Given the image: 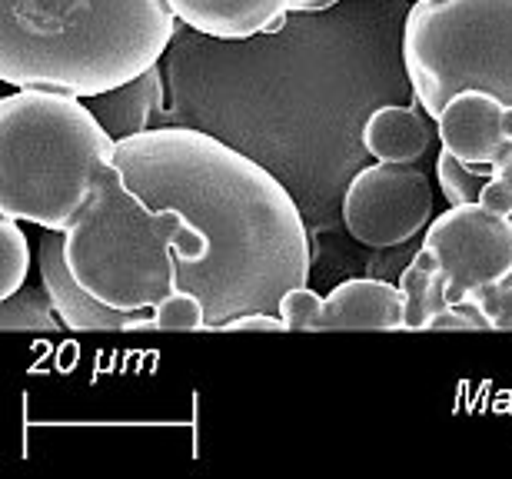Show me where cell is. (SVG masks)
<instances>
[{"label": "cell", "instance_id": "1", "mask_svg": "<svg viewBox=\"0 0 512 479\" xmlns=\"http://www.w3.org/2000/svg\"><path fill=\"white\" fill-rule=\"evenodd\" d=\"M114 167L153 207L180 210L207 253L177 290L207 307L220 333L240 313H280L283 293L310 280V237L300 207L270 170L190 127H157L117 140Z\"/></svg>", "mask_w": 512, "mask_h": 479}, {"label": "cell", "instance_id": "2", "mask_svg": "<svg viewBox=\"0 0 512 479\" xmlns=\"http://www.w3.org/2000/svg\"><path fill=\"white\" fill-rule=\"evenodd\" d=\"M170 0H0V80L97 97L160 64Z\"/></svg>", "mask_w": 512, "mask_h": 479}, {"label": "cell", "instance_id": "3", "mask_svg": "<svg viewBox=\"0 0 512 479\" xmlns=\"http://www.w3.org/2000/svg\"><path fill=\"white\" fill-rule=\"evenodd\" d=\"M70 273L114 310H153L207 253L180 210L153 207L114 163L100 173L80 217L64 230Z\"/></svg>", "mask_w": 512, "mask_h": 479}, {"label": "cell", "instance_id": "4", "mask_svg": "<svg viewBox=\"0 0 512 479\" xmlns=\"http://www.w3.org/2000/svg\"><path fill=\"white\" fill-rule=\"evenodd\" d=\"M114 147L84 97L40 87L0 97V217L64 233Z\"/></svg>", "mask_w": 512, "mask_h": 479}, {"label": "cell", "instance_id": "5", "mask_svg": "<svg viewBox=\"0 0 512 479\" xmlns=\"http://www.w3.org/2000/svg\"><path fill=\"white\" fill-rule=\"evenodd\" d=\"M403 67L433 120L463 90L512 107V0H416L403 27Z\"/></svg>", "mask_w": 512, "mask_h": 479}, {"label": "cell", "instance_id": "6", "mask_svg": "<svg viewBox=\"0 0 512 479\" xmlns=\"http://www.w3.org/2000/svg\"><path fill=\"white\" fill-rule=\"evenodd\" d=\"M423 247L436 253L449 303L473 300L512 277V217L489 213L479 203L439 213L429 223Z\"/></svg>", "mask_w": 512, "mask_h": 479}, {"label": "cell", "instance_id": "7", "mask_svg": "<svg viewBox=\"0 0 512 479\" xmlns=\"http://www.w3.org/2000/svg\"><path fill=\"white\" fill-rule=\"evenodd\" d=\"M343 223L363 247H403L433 223V190L416 163H373L346 187Z\"/></svg>", "mask_w": 512, "mask_h": 479}, {"label": "cell", "instance_id": "8", "mask_svg": "<svg viewBox=\"0 0 512 479\" xmlns=\"http://www.w3.org/2000/svg\"><path fill=\"white\" fill-rule=\"evenodd\" d=\"M40 280L50 293L54 307L64 320L67 330L77 333H153L157 320L153 310H114L107 303H100L94 293L84 290L77 277L70 273L67 253H64V233L47 230V237L40 240Z\"/></svg>", "mask_w": 512, "mask_h": 479}, {"label": "cell", "instance_id": "9", "mask_svg": "<svg viewBox=\"0 0 512 479\" xmlns=\"http://www.w3.org/2000/svg\"><path fill=\"white\" fill-rule=\"evenodd\" d=\"M503 110L506 104L483 90H463L446 104L436 120V134L453 157L466 167H493L499 150L506 147L503 134ZM496 170V167H493Z\"/></svg>", "mask_w": 512, "mask_h": 479}, {"label": "cell", "instance_id": "10", "mask_svg": "<svg viewBox=\"0 0 512 479\" xmlns=\"http://www.w3.org/2000/svg\"><path fill=\"white\" fill-rule=\"evenodd\" d=\"M293 4L296 0H170L177 20L217 40L276 34Z\"/></svg>", "mask_w": 512, "mask_h": 479}, {"label": "cell", "instance_id": "11", "mask_svg": "<svg viewBox=\"0 0 512 479\" xmlns=\"http://www.w3.org/2000/svg\"><path fill=\"white\" fill-rule=\"evenodd\" d=\"M320 330H406L403 290L383 280H346L323 297Z\"/></svg>", "mask_w": 512, "mask_h": 479}, {"label": "cell", "instance_id": "12", "mask_svg": "<svg viewBox=\"0 0 512 479\" xmlns=\"http://www.w3.org/2000/svg\"><path fill=\"white\" fill-rule=\"evenodd\" d=\"M426 110L386 104L373 110L363 124V147L370 150L376 160L386 163H416L426 157L429 144H433V130H429Z\"/></svg>", "mask_w": 512, "mask_h": 479}, {"label": "cell", "instance_id": "13", "mask_svg": "<svg viewBox=\"0 0 512 479\" xmlns=\"http://www.w3.org/2000/svg\"><path fill=\"white\" fill-rule=\"evenodd\" d=\"M163 104V77L160 67H150L147 74L130 80L124 87H114L107 94L87 97V107L104 124V130L114 140L137 137L150 130V117L157 114Z\"/></svg>", "mask_w": 512, "mask_h": 479}, {"label": "cell", "instance_id": "14", "mask_svg": "<svg viewBox=\"0 0 512 479\" xmlns=\"http://www.w3.org/2000/svg\"><path fill=\"white\" fill-rule=\"evenodd\" d=\"M399 290H403L406 303V330H426L429 320L449 307L446 277L439 270L436 253L426 247L409 260V267L399 277Z\"/></svg>", "mask_w": 512, "mask_h": 479}, {"label": "cell", "instance_id": "15", "mask_svg": "<svg viewBox=\"0 0 512 479\" xmlns=\"http://www.w3.org/2000/svg\"><path fill=\"white\" fill-rule=\"evenodd\" d=\"M64 320L47 290L20 287L0 300V330L4 333H57Z\"/></svg>", "mask_w": 512, "mask_h": 479}, {"label": "cell", "instance_id": "16", "mask_svg": "<svg viewBox=\"0 0 512 479\" xmlns=\"http://www.w3.org/2000/svg\"><path fill=\"white\" fill-rule=\"evenodd\" d=\"M496 177L493 167H466L463 160L453 157L449 150L443 147V154L436 160V180H439V190L443 197L449 200V207H463V203H479V193L489 180Z\"/></svg>", "mask_w": 512, "mask_h": 479}, {"label": "cell", "instance_id": "17", "mask_svg": "<svg viewBox=\"0 0 512 479\" xmlns=\"http://www.w3.org/2000/svg\"><path fill=\"white\" fill-rule=\"evenodd\" d=\"M30 270V243L20 230V220L0 217V300L27 287Z\"/></svg>", "mask_w": 512, "mask_h": 479}, {"label": "cell", "instance_id": "18", "mask_svg": "<svg viewBox=\"0 0 512 479\" xmlns=\"http://www.w3.org/2000/svg\"><path fill=\"white\" fill-rule=\"evenodd\" d=\"M153 320H157L160 333H200L207 330V307L193 293L173 290L153 307Z\"/></svg>", "mask_w": 512, "mask_h": 479}, {"label": "cell", "instance_id": "19", "mask_svg": "<svg viewBox=\"0 0 512 479\" xmlns=\"http://www.w3.org/2000/svg\"><path fill=\"white\" fill-rule=\"evenodd\" d=\"M320 310H323L320 293H313L310 287H293L290 293H283V300H280V317L296 333H316Z\"/></svg>", "mask_w": 512, "mask_h": 479}, {"label": "cell", "instance_id": "20", "mask_svg": "<svg viewBox=\"0 0 512 479\" xmlns=\"http://www.w3.org/2000/svg\"><path fill=\"white\" fill-rule=\"evenodd\" d=\"M426 330H436V333H446V330L489 333L493 330V320L486 317V310L479 307V300H459V303H449L443 313H436Z\"/></svg>", "mask_w": 512, "mask_h": 479}, {"label": "cell", "instance_id": "21", "mask_svg": "<svg viewBox=\"0 0 512 479\" xmlns=\"http://www.w3.org/2000/svg\"><path fill=\"white\" fill-rule=\"evenodd\" d=\"M473 300H479V307H483L486 317L493 320V330L512 333V277L496 283V287H486Z\"/></svg>", "mask_w": 512, "mask_h": 479}, {"label": "cell", "instance_id": "22", "mask_svg": "<svg viewBox=\"0 0 512 479\" xmlns=\"http://www.w3.org/2000/svg\"><path fill=\"white\" fill-rule=\"evenodd\" d=\"M290 333V326L280 317V313H266V310H250V313H240L233 317L230 323H223L220 333Z\"/></svg>", "mask_w": 512, "mask_h": 479}, {"label": "cell", "instance_id": "23", "mask_svg": "<svg viewBox=\"0 0 512 479\" xmlns=\"http://www.w3.org/2000/svg\"><path fill=\"white\" fill-rule=\"evenodd\" d=\"M479 207L499 213V217H512V187L503 177H493L483 187V193H479Z\"/></svg>", "mask_w": 512, "mask_h": 479}, {"label": "cell", "instance_id": "24", "mask_svg": "<svg viewBox=\"0 0 512 479\" xmlns=\"http://www.w3.org/2000/svg\"><path fill=\"white\" fill-rule=\"evenodd\" d=\"M496 177H503L509 187H512V140H506V147L499 150V157H496Z\"/></svg>", "mask_w": 512, "mask_h": 479}, {"label": "cell", "instance_id": "25", "mask_svg": "<svg viewBox=\"0 0 512 479\" xmlns=\"http://www.w3.org/2000/svg\"><path fill=\"white\" fill-rule=\"evenodd\" d=\"M333 4H340V0H296L293 10H303V14H313V10H326V7H333Z\"/></svg>", "mask_w": 512, "mask_h": 479}, {"label": "cell", "instance_id": "26", "mask_svg": "<svg viewBox=\"0 0 512 479\" xmlns=\"http://www.w3.org/2000/svg\"><path fill=\"white\" fill-rule=\"evenodd\" d=\"M503 134H506V140H512V107L503 110Z\"/></svg>", "mask_w": 512, "mask_h": 479}]
</instances>
